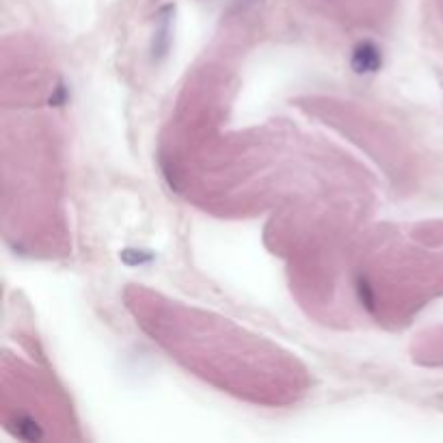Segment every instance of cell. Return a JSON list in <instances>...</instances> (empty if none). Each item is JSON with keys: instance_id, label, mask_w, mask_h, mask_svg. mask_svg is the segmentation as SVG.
Returning a JSON list of instances; mask_svg holds the SVG:
<instances>
[{"instance_id": "obj_1", "label": "cell", "mask_w": 443, "mask_h": 443, "mask_svg": "<svg viewBox=\"0 0 443 443\" xmlns=\"http://www.w3.org/2000/svg\"><path fill=\"white\" fill-rule=\"evenodd\" d=\"M350 67L355 74L359 76H370V74H377L381 67H383V53L381 48L366 39V41H359L355 46L352 55H350Z\"/></svg>"}, {"instance_id": "obj_2", "label": "cell", "mask_w": 443, "mask_h": 443, "mask_svg": "<svg viewBox=\"0 0 443 443\" xmlns=\"http://www.w3.org/2000/svg\"><path fill=\"white\" fill-rule=\"evenodd\" d=\"M13 431L15 435H18L20 439H26V441H39L44 437V431H41V426L28 417V415H18L13 420Z\"/></svg>"}, {"instance_id": "obj_3", "label": "cell", "mask_w": 443, "mask_h": 443, "mask_svg": "<svg viewBox=\"0 0 443 443\" xmlns=\"http://www.w3.org/2000/svg\"><path fill=\"white\" fill-rule=\"evenodd\" d=\"M357 288V296H359V301H361V305L366 310H370V312H374V292H372V288H370V283H368V279L366 277H357V283H355Z\"/></svg>"}, {"instance_id": "obj_4", "label": "cell", "mask_w": 443, "mask_h": 443, "mask_svg": "<svg viewBox=\"0 0 443 443\" xmlns=\"http://www.w3.org/2000/svg\"><path fill=\"white\" fill-rule=\"evenodd\" d=\"M122 260L128 264V266H143L147 262H151V253H145V251H124L122 253Z\"/></svg>"}, {"instance_id": "obj_5", "label": "cell", "mask_w": 443, "mask_h": 443, "mask_svg": "<svg viewBox=\"0 0 443 443\" xmlns=\"http://www.w3.org/2000/svg\"><path fill=\"white\" fill-rule=\"evenodd\" d=\"M65 102H67V91H65L63 84H59V89L53 93V97H50V104L61 106V104H65Z\"/></svg>"}]
</instances>
